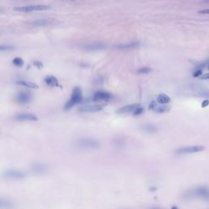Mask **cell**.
I'll use <instances>...</instances> for the list:
<instances>
[{
  "mask_svg": "<svg viewBox=\"0 0 209 209\" xmlns=\"http://www.w3.org/2000/svg\"><path fill=\"white\" fill-rule=\"evenodd\" d=\"M100 142L98 140L91 138H82L76 140L73 143V146L77 150H97L100 147Z\"/></svg>",
  "mask_w": 209,
  "mask_h": 209,
  "instance_id": "cell-1",
  "label": "cell"
},
{
  "mask_svg": "<svg viewBox=\"0 0 209 209\" xmlns=\"http://www.w3.org/2000/svg\"><path fill=\"white\" fill-rule=\"evenodd\" d=\"M83 99L81 89L79 87H75L73 90V93L71 94V97L65 104L64 109L65 110H69L71 108H73L75 104H79Z\"/></svg>",
  "mask_w": 209,
  "mask_h": 209,
  "instance_id": "cell-2",
  "label": "cell"
},
{
  "mask_svg": "<svg viewBox=\"0 0 209 209\" xmlns=\"http://www.w3.org/2000/svg\"><path fill=\"white\" fill-rule=\"evenodd\" d=\"M188 195L191 197L199 198L206 201H209V188L208 186L198 187L191 191L188 192Z\"/></svg>",
  "mask_w": 209,
  "mask_h": 209,
  "instance_id": "cell-3",
  "label": "cell"
},
{
  "mask_svg": "<svg viewBox=\"0 0 209 209\" xmlns=\"http://www.w3.org/2000/svg\"><path fill=\"white\" fill-rule=\"evenodd\" d=\"M3 176L7 179H13V180H21L25 177V173L17 169H8L3 172Z\"/></svg>",
  "mask_w": 209,
  "mask_h": 209,
  "instance_id": "cell-4",
  "label": "cell"
},
{
  "mask_svg": "<svg viewBox=\"0 0 209 209\" xmlns=\"http://www.w3.org/2000/svg\"><path fill=\"white\" fill-rule=\"evenodd\" d=\"M205 150V147L203 145H193V146H186L182 147L176 150L177 154H194L198 152H202Z\"/></svg>",
  "mask_w": 209,
  "mask_h": 209,
  "instance_id": "cell-5",
  "label": "cell"
},
{
  "mask_svg": "<svg viewBox=\"0 0 209 209\" xmlns=\"http://www.w3.org/2000/svg\"><path fill=\"white\" fill-rule=\"evenodd\" d=\"M51 7L48 5H34V6L18 7H15L14 10L17 12H39V11H45L50 9Z\"/></svg>",
  "mask_w": 209,
  "mask_h": 209,
  "instance_id": "cell-6",
  "label": "cell"
},
{
  "mask_svg": "<svg viewBox=\"0 0 209 209\" xmlns=\"http://www.w3.org/2000/svg\"><path fill=\"white\" fill-rule=\"evenodd\" d=\"M48 170V166L43 163H35L30 166V171L36 175H40L46 172Z\"/></svg>",
  "mask_w": 209,
  "mask_h": 209,
  "instance_id": "cell-7",
  "label": "cell"
},
{
  "mask_svg": "<svg viewBox=\"0 0 209 209\" xmlns=\"http://www.w3.org/2000/svg\"><path fill=\"white\" fill-rule=\"evenodd\" d=\"M102 110V106L99 104H87L83 105L79 109V112L83 113H92V112H98Z\"/></svg>",
  "mask_w": 209,
  "mask_h": 209,
  "instance_id": "cell-8",
  "label": "cell"
},
{
  "mask_svg": "<svg viewBox=\"0 0 209 209\" xmlns=\"http://www.w3.org/2000/svg\"><path fill=\"white\" fill-rule=\"evenodd\" d=\"M111 98V95L110 93L105 92H98L95 93L93 96V101H107Z\"/></svg>",
  "mask_w": 209,
  "mask_h": 209,
  "instance_id": "cell-9",
  "label": "cell"
},
{
  "mask_svg": "<svg viewBox=\"0 0 209 209\" xmlns=\"http://www.w3.org/2000/svg\"><path fill=\"white\" fill-rule=\"evenodd\" d=\"M85 50H89V51H97V50H102L104 49L106 46L102 43H89L85 44L83 47Z\"/></svg>",
  "mask_w": 209,
  "mask_h": 209,
  "instance_id": "cell-10",
  "label": "cell"
},
{
  "mask_svg": "<svg viewBox=\"0 0 209 209\" xmlns=\"http://www.w3.org/2000/svg\"><path fill=\"white\" fill-rule=\"evenodd\" d=\"M14 119L17 121H37L38 118L32 114H19L14 117Z\"/></svg>",
  "mask_w": 209,
  "mask_h": 209,
  "instance_id": "cell-11",
  "label": "cell"
},
{
  "mask_svg": "<svg viewBox=\"0 0 209 209\" xmlns=\"http://www.w3.org/2000/svg\"><path fill=\"white\" fill-rule=\"evenodd\" d=\"M31 95L28 93H21L16 96V101L21 104H26L31 101Z\"/></svg>",
  "mask_w": 209,
  "mask_h": 209,
  "instance_id": "cell-12",
  "label": "cell"
},
{
  "mask_svg": "<svg viewBox=\"0 0 209 209\" xmlns=\"http://www.w3.org/2000/svg\"><path fill=\"white\" fill-rule=\"evenodd\" d=\"M138 107L137 104H129V105H126V106H123L119 108L118 110L116 111L118 114H128V113H131V112H133L136 108Z\"/></svg>",
  "mask_w": 209,
  "mask_h": 209,
  "instance_id": "cell-13",
  "label": "cell"
},
{
  "mask_svg": "<svg viewBox=\"0 0 209 209\" xmlns=\"http://www.w3.org/2000/svg\"><path fill=\"white\" fill-rule=\"evenodd\" d=\"M44 81L46 83L47 85L51 86V87H58L59 83L56 77L52 75H47L44 79Z\"/></svg>",
  "mask_w": 209,
  "mask_h": 209,
  "instance_id": "cell-14",
  "label": "cell"
},
{
  "mask_svg": "<svg viewBox=\"0 0 209 209\" xmlns=\"http://www.w3.org/2000/svg\"><path fill=\"white\" fill-rule=\"evenodd\" d=\"M53 22V20L52 19H40V20H36L31 22V25H51Z\"/></svg>",
  "mask_w": 209,
  "mask_h": 209,
  "instance_id": "cell-15",
  "label": "cell"
},
{
  "mask_svg": "<svg viewBox=\"0 0 209 209\" xmlns=\"http://www.w3.org/2000/svg\"><path fill=\"white\" fill-rule=\"evenodd\" d=\"M13 207V204L12 202H10L7 199L1 198L0 200V208L1 209H12Z\"/></svg>",
  "mask_w": 209,
  "mask_h": 209,
  "instance_id": "cell-16",
  "label": "cell"
},
{
  "mask_svg": "<svg viewBox=\"0 0 209 209\" xmlns=\"http://www.w3.org/2000/svg\"><path fill=\"white\" fill-rule=\"evenodd\" d=\"M157 101L159 104H168L171 101V98L166 94H160L158 95Z\"/></svg>",
  "mask_w": 209,
  "mask_h": 209,
  "instance_id": "cell-17",
  "label": "cell"
},
{
  "mask_svg": "<svg viewBox=\"0 0 209 209\" xmlns=\"http://www.w3.org/2000/svg\"><path fill=\"white\" fill-rule=\"evenodd\" d=\"M19 85H21L23 87H29V88H34V89H38L39 87L37 84H35V83H32V82L29 81H18L17 83Z\"/></svg>",
  "mask_w": 209,
  "mask_h": 209,
  "instance_id": "cell-18",
  "label": "cell"
},
{
  "mask_svg": "<svg viewBox=\"0 0 209 209\" xmlns=\"http://www.w3.org/2000/svg\"><path fill=\"white\" fill-rule=\"evenodd\" d=\"M138 44H139L138 43L134 42V43H126V44H119V45H117V47L121 48V49H130V48L138 46Z\"/></svg>",
  "mask_w": 209,
  "mask_h": 209,
  "instance_id": "cell-19",
  "label": "cell"
},
{
  "mask_svg": "<svg viewBox=\"0 0 209 209\" xmlns=\"http://www.w3.org/2000/svg\"><path fill=\"white\" fill-rule=\"evenodd\" d=\"M170 110V107L168 106H166V105H162V106H159V105H157V107L154 110V112L158 113V114H163V113H167Z\"/></svg>",
  "mask_w": 209,
  "mask_h": 209,
  "instance_id": "cell-20",
  "label": "cell"
},
{
  "mask_svg": "<svg viewBox=\"0 0 209 209\" xmlns=\"http://www.w3.org/2000/svg\"><path fill=\"white\" fill-rule=\"evenodd\" d=\"M142 130L145 131L146 132H154L157 131V128L153 126V125H150V124H146L142 126Z\"/></svg>",
  "mask_w": 209,
  "mask_h": 209,
  "instance_id": "cell-21",
  "label": "cell"
},
{
  "mask_svg": "<svg viewBox=\"0 0 209 209\" xmlns=\"http://www.w3.org/2000/svg\"><path fill=\"white\" fill-rule=\"evenodd\" d=\"M12 63H13V65H15L16 66L20 67V66H22L24 65V61L21 58H20V57H16V58L13 59Z\"/></svg>",
  "mask_w": 209,
  "mask_h": 209,
  "instance_id": "cell-22",
  "label": "cell"
},
{
  "mask_svg": "<svg viewBox=\"0 0 209 209\" xmlns=\"http://www.w3.org/2000/svg\"><path fill=\"white\" fill-rule=\"evenodd\" d=\"M152 70L151 68H149V67H143V68H140L138 70V73L139 74H149L150 72H151Z\"/></svg>",
  "mask_w": 209,
  "mask_h": 209,
  "instance_id": "cell-23",
  "label": "cell"
},
{
  "mask_svg": "<svg viewBox=\"0 0 209 209\" xmlns=\"http://www.w3.org/2000/svg\"><path fill=\"white\" fill-rule=\"evenodd\" d=\"M143 112H144V108H142V107H140V106H138V107L133 111V114L134 115H140V114H141Z\"/></svg>",
  "mask_w": 209,
  "mask_h": 209,
  "instance_id": "cell-24",
  "label": "cell"
},
{
  "mask_svg": "<svg viewBox=\"0 0 209 209\" xmlns=\"http://www.w3.org/2000/svg\"><path fill=\"white\" fill-rule=\"evenodd\" d=\"M14 49V47L12 46H5V45H2L1 47H0V50L1 51H10V50H12Z\"/></svg>",
  "mask_w": 209,
  "mask_h": 209,
  "instance_id": "cell-25",
  "label": "cell"
},
{
  "mask_svg": "<svg viewBox=\"0 0 209 209\" xmlns=\"http://www.w3.org/2000/svg\"><path fill=\"white\" fill-rule=\"evenodd\" d=\"M157 105H158V104H157V103L155 101H152L150 104V105H149V109L151 110L154 111L155 108L157 107Z\"/></svg>",
  "mask_w": 209,
  "mask_h": 209,
  "instance_id": "cell-26",
  "label": "cell"
},
{
  "mask_svg": "<svg viewBox=\"0 0 209 209\" xmlns=\"http://www.w3.org/2000/svg\"><path fill=\"white\" fill-rule=\"evenodd\" d=\"M200 75H202V70L200 69H198V70H195V72L194 73V77H198V76H200Z\"/></svg>",
  "mask_w": 209,
  "mask_h": 209,
  "instance_id": "cell-27",
  "label": "cell"
},
{
  "mask_svg": "<svg viewBox=\"0 0 209 209\" xmlns=\"http://www.w3.org/2000/svg\"><path fill=\"white\" fill-rule=\"evenodd\" d=\"M34 65H35L36 67H38L39 69H41V68L43 67V64H42L41 62H39V61H35V62H34Z\"/></svg>",
  "mask_w": 209,
  "mask_h": 209,
  "instance_id": "cell-28",
  "label": "cell"
},
{
  "mask_svg": "<svg viewBox=\"0 0 209 209\" xmlns=\"http://www.w3.org/2000/svg\"><path fill=\"white\" fill-rule=\"evenodd\" d=\"M199 14H207V15H209V8L208 9H203V10H201L198 12Z\"/></svg>",
  "mask_w": 209,
  "mask_h": 209,
  "instance_id": "cell-29",
  "label": "cell"
},
{
  "mask_svg": "<svg viewBox=\"0 0 209 209\" xmlns=\"http://www.w3.org/2000/svg\"><path fill=\"white\" fill-rule=\"evenodd\" d=\"M208 104H209V101H208V100H206V101H203V104H202V107H203V108H204V107L208 106Z\"/></svg>",
  "mask_w": 209,
  "mask_h": 209,
  "instance_id": "cell-30",
  "label": "cell"
},
{
  "mask_svg": "<svg viewBox=\"0 0 209 209\" xmlns=\"http://www.w3.org/2000/svg\"><path fill=\"white\" fill-rule=\"evenodd\" d=\"M200 79H209V74H206V75L200 76Z\"/></svg>",
  "mask_w": 209,
  "mask_h": 209,
  "instance_id": "cell-31",
  "label": "cell"
},
{
  "mask_svg": "<svg viewBox=\"0 0 209 209\" xmlns=\"http://www.w3.org/2000/svg\"><path fill=\"white\" fill-rule=\"evenodd\" d=\"M150 209H163V208H152Z\"/></svg>",
  "mask_w": 209,
  "mask_h": 209,
  "instance_id": "cell-32",
  "label": "cell"
},
{
  "mask_svg": "<svg viewBox=\"0 0 209 209\" xmlns=\"http://www.w3.org/2000/svg\"><path fill=\"white\" fill-rule=\"evenodd\" d=\"M65 1H75V0H65Z\"/></svg>",
  "mask_w": 209,
  "mask_h": 209,
  "instance_id": "cell-33",
  "label": "cell"
},
{
  "mask_svg": "<svg viewBox=\"0 0 209 209\" xmlns=\"http://www.w3.org/2000/svg\"><path fill=\"white\" fill-rule=\"evenodd\" d=\"M208 70H209V65H208Z\"/></svg>",
  "mask_w": 209,
  "mask_h": 209,
  "instance_id": "cell-34",
  "label": "cell"
}]
</instances>
